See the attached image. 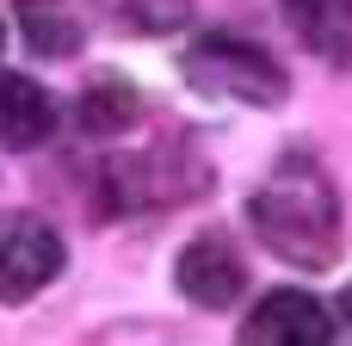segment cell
I'll list each match as a JSON object with an SVG mask.
<instances>
[{"mask_svg":"<svg viewBox=\"0 0 352 346\" xmlns=\"http://www.w3.org/2000/svg\"><path fill=\"white\" fill-rule=\"evenodd\" d=\"M248 223L285 266L322 272L340 254V198L309 155H285L272 167V180L248 198Z\"/></svg>","mask_w":352,"mask_h":346,"instance_id":"obj_1","label":"cell"},{"mask_svg":"<svg viewBox=\"0 0 352 346\" xmlns=\"http://www.w3.org/2000/svg\"><path fill=\"white\" fill-rule=\"evenodd\" d=\"M186 80L204 99H235V105H278L291 93L278 56L266 43H254V37H235V31L192 37L186 43Z\"/></svg>","mask_w":352,"mask_h":346,"instance_id":"obj_2","label":"cell"},{"mask_svg":"<svg viewBox=\"0 0 352 346\" xmlns=\"http://www.w3.org/2000/svg\"><path fill=\"white\" fill-rule=\"evenodd\" d=\"M62 260L68 248L43 217H25V210L0 217V303H31L62 272Z\"/></svg>","mask_w":352,"mask_h":346,"instance_id":"obj_3","label":"cell"},{"mask_svg":"<svg viewBox=\"0 0 352 346\" xmlns=\"http://www.w3.org/2000/svg\"><path fill=\"white\" fill-rule=\"evenodd\" d=\"M173 279H179V291H186L198 310H229V303L248 291V266H241L235 241L217 235V229H204V235H192V241L179 248Z\"/></svg>","mask_w":352,"mask_h":346,"instance_id":"obj_4","label":"cell"},{"mask_svg":"<svg viewBox=\"0 0 352 346\" xmlns=\"http://www.w3.org/2000/svg\"><path fill=\"white\" fill-rule=\"evenodd\" d=\"M241 346H334V310L322 297L285 285V291L260 297V310H254Z\"/></svg>","mask_w":352,"mask_h":346,"instance_id":"obj_5","label":"cell"},{"mask_svg":"<svg viewBox=\"0 0 352 346\" xmlns=\"http://www.w3.org/2000/svg\"><path fill=\"white\" fill-rule=\"evenodd\" d=\"M87 25H93V0H19V31L50 62L74 56L87 43Z\"/></svg>","mask_w":352,"mask_h":346,"instance_id":"obj_6","label":"cell"},{"mask_svg":"<svg viewBox=\"0 0 352 346\" xmlns=\"http://www.w3.org/2000/svg\"><path fill=\"white\" fill-rule=\"evenodd\" d=\"M56 130V99L31 74L0 68V149H37Z\"/></svg>","mask_w":352,"mask_h":346,"instance_id":"obj_7","label":"cell"},{"mask_svg":"<svg viewBox=\"0 0 352 346\" xmlns=\"http://www.w3.org/2000/svg\"><path fill=\"white\" fill-rule=\"evenodd\" d=\"M297 43L334 68H352V0H285Z\"/></svg>","mask_w":352,"mask_h":346,"instance_id":"obj_8","label":"cell"},{"mask_svg":"<svg viewBox=\"0 0 352 346\" xmlns=\"http://www.w3.org/2000/svg\"><path fill=\"white\" fill-rule=\"evenodd\" d=\"M136 118V93L124 87V80H99L87 99H80V124L93 130V136H111V130H124Z\"/></svg>","mask_w":352,"mask_h":346,"instance_id":"obj_9","label":"cell"},{"mask_svg":"<svg viewBox=\"0 0 352 346\" xmlns=\"http://www.w3.org/2000/svg\"><path fill=\"white\" fill-rule=\"evenodd\" d=\"M186 12H192V0H124V19L136 31H173Z\"/></svg>","mask_w":352,"mask_h":346,"instance_id":"obj_10","label":"cell"},{"mask_svg":"<svg viewBox=\"0 0 352 346\" xmlns=\"http://www.w3.org/2000/svg\"><path fill=\"white\" fill-rule=\"evenodd\" d=\"M0 43H6V25H0Z\"/></svg>","mask_w":352,"mask_h":346,"instance_id":"obj_11","label":"cell"}]
</instances>
